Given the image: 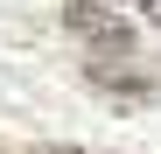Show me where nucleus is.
<instances>
[{
  "mask_svg": "<svg viewBox=\"0 0 161 154\" xmlns=\"http://www.w3.org/2000/svg\"><path fill=\"white\" fill-rule=\"evenodd\" d=\"M63 21H70V35H77V42H91V49H98V63H105V49H112V63L133 56L126 21H119V7H105V0H70Z\"/></svg>",
  "mask_w": 161,
  "mask_h": 154,
  "instance_id": "f257e3e1",
  "label": "nucleus"
},
{
  "mask_svg": "<svg viewBox=\"0 0 161 154\" xmlns=\"http://www.w3.org/2000/svg\"><path fill=\"white\" fill-rule=\"evenodd\" d=\"M140 7H147V21H154V28H161V0H140Z\"/></svg>",
  "mask_w": 161,
  "mask_h": 154,
  "instance_id": "f03ea898",
  "label": "nucleus"
},
{
  "mask_svg": "<svg viewBox=\"0 0 161 154\" xmlns=\"http://www.w3.org/2000/svg\"><path fill=\"white\" fill-rule=\"evenodd\" d=\"M49 154H84V147H49Z\"/></svg>",
  "mask_w": 161,
  "mask_h": 154,
  "instance_id": "7ed1b4c3",
  "label": "nucleus"
}]
</instances>
